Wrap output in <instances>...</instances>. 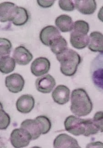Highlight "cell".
I'll return each instance as SVG.
<instances>
[{
    "instance_id": "23",
    "label": "cell",
    "mask_w": 103,
    "mask_h": 148,
    "mask_svg": "<svg viewBox=\"0 0 103 148\" xmlns=\"http://www.w3.org/2000/svg\"><path fill=\"white\" fill-rule=\"evenodd\" d=\"M1 57L10 56L11 49L12 48V45L8 39L5 38H1Z\"/></svg>"
},
{
    "instance_id": "28",
    "label": "cell",
    "mask_w": 103,
    "mask_h": 148,
    "mask_svg": "<svg viewBox=\"0 0 103 148\" xmlns=\"http://www.w3.org/2000/svg\"><path fill=\"white\" fill-rule=\"evenodd\" d=\"M59 5L62 10L67 12L73 11L75 8V4L72 1H59Z\"/></svg>"
},
{
    "instance_id": "17",
    "label": "cell",
    "mask_w": 103,
    "mask_h": 148,
    "mask_svg": "<svg viewBox=\"0 0 103 148\" xmlns=\"http://www.w3.org/2000/svg\"><path fill=\"white\" fill-rule=\"evenodd\" d=\"M89 49L93 52L103 53V34L97 31L90 34Z\"/></svg>"
},
{
    "instance_id": "19",
    "label": "cell",
    "mask_w": 103,
    "mask_h": 148,
    "mask_svg": "<svg viewBox=\"0 0 103 148\" xmlns=\"http://www.w3.org/2000/svg\"><path fill=\"white\" fill-rule=\"evenodd\" d=\"M56 27L62 32H71L73 29L74 23L71 17L67 15L58 16L55 21Z\"/></svg>"
},
{
    "instance_id": "21",
    "label": "cell",
    "mask_w": 103,
    "mask_h": 148,
    "mask_svg": "<svg viewBox=\"0 0 103 148\" xmlns=\"http://www.w3.org/2000/svg\"><path fill=\"white\" fill-rule=\"evenodd\" d=\"M49 47L54 54L57 56L67 49V42L62 36L54 39L49 44Z\"/></svg>"
},
{
    "instance_id": "5",
    "label": "cell",
    "mask_w": 103,
    "mask_h": 148,
    "mask_svg": "<svg viewBox=\"0 0 103 148\" xmlns=\"http://www.w3.org/2000/svg\"><path fill=\"white\" fill-rule=\"evenodd\" d=\"M32 138L30 134L21 127L13 130L10 136L11 144L16 148L28 146Z\"/></svg>"
},
{
    "instance_id": "11",
    "label": "cell",
    "mask_w": 103,
    "mask_h": 148,
    "mask_svg": "<svg viewBox=\"0 0 103 148\" xmlns=\"http://www.w3.org/2000/svg\"><path fill=\"white\" fill-rule=\"evenodd\" d=\"M60 35L59 31L54 26H47L41 30L40 38L41 42L46 46H49V44L53 40L57 38Z\"/></svg>"
},
{
    "instance_id": "16",
    "label": "cell",
    "mask_w": 103,
    "mask_h": 148,
    "mask_svg": "<svg viewBox=\"0 0 103 148\" xmlns=\"http://www.w3.org/2000/svg\"><path fill=\"white\" fill-rule=\"evenodd\" d=\"M70 42L72 47L82 49L89 45V37L88 34L72 31L70 35Z\"/></svg>"
},
{
    "instance_id": "20",
    "label": "cell",
    "mask_w": 103,
    "mask_h": 148,
    "mask_svg": "<svg viewBox=\"0 0 103 148\" xmlns=\"http://www.w3.org/2000/svg\"><path fill=\"white\" fill-rule=\"evenodd\" d=\"M16 66V61L10 56L1 57L0 69L1 73L8 74L12 72Z\"/></svg>"
},
{
    "instance_id": "2",
    "label": "cell",
    "mask_w": 103,
    "mask_h": 148,
    "mask_svg": "<svg viewBox=\"0 0 103 148\" xmlns=\"http://www.w3.org/2000/svg\"><path fill=\"white\" fill-rule=\"evenodd\" d=\"M92 110V102L86 91L82 88L74 90L71 95V112L77 116H84Z\"/></svg>"
},
{
    "instance_id": "7",
    "label": "cell",
    "mask_w": 103,
    "mask_h": 148,
    "mask_svg": "<svg viewBox=\"0 0 103 148\" xmlns=\"http://www.w3.org/2000/svg\"><path fill=\"white\" fill-rule=\"evenodd\" d=\"M5 84V86L10 92L18 93L23 89L25 81L23 77L20 74L13 73L6 77Z\"/></svg>"
},
{
    "instance_id": "9",
    "label": "cell",
    "mask_w": 103,
    "mask_h": 148,
    "mask_svg": "<svg viewBox=\"0 0 103 148\" xmlns=\"http://www.w3.org/2000/svg\"><path fill=\"white\" fill-rule=\"evenodd\" d=\"M51 67V63L45 57H38L34 60L31 65L32 74L36 76H41L47 74Z\"/></svg>"
},
{
    "instance_id": "25",
    "label": "cell",
    "mask_w": 103,
    "mask_h": 148,
    "mask_svg": "<svg viewBox=\"0 0 103 148\" xmlns=\"http://www.w3.org/2000/svg\"><path fill=\"white\" fill-rule=\"evenodd\" d=\"M93 123L100 132H103V112L99 111L94 115L92 119Z\"/></svg>"
},
{
    "instance_id": "8",
    "label": "cell",
    "mask_w": 103,
    "mask_h": 148,
    "mask_svg": "<svg viewBox=\"0 0 103 148\" xmlns=\"http://www.w3.org/2000/svg\"><path fill=\"white\" fill-rule=\"evenodd\" d=\"M56 85L54 78L49 74L37 79L35 82L36 89L38 92L42 93L51 92Z\"/></svg>"
},
{
    "instance_id": "31",
    "label": "cell",
    "mask_w": 103,
    "mask_h": 148,
    "mask_svg": "<svg viewBox=\"0 0 103 148\" xmlns=\"http://www.w3.org/2000/svg\"><path fill=\"white\" fill-rule=\"evenodd\" d=\"M98 18L103 22V6L100 8L98 14Z\"/></svg>"
},
{
    "instance_id": "6",
    "label": "cell",
    "mask_w": 103,
    "mask_h": 148,
    "mask_svg": "<svg viewBox=\"0 0 103 148\" xmlns=\"http://www.w3.org/2000/svg\"><path fill=\"white\" fill-rule=\"evenodd\" d=\"M21 127L30 134L33 140L38 138L41 134H44L43 125L36 118L34 119L24 120L21 123Z\"/></svg>"
},
{
    "instance_id": "12",
    "label": "cell",
    "mask_w": 103,
    "mask_h": 148,
    "mask_svg": "<svg viewBox=\"0 0 103 148\" xmlns=\"http://www.w3.org/2000/svg\"><path fill=\"white\" fill-rule=\"evenodd\" d=\"M70 90L65 85H59L52 93V97L56 103L64 105L67 103L70 100Z\"/></svg>"
},
{
    "instance_id": "27",
    "label": "cell",
    "mask_w": 103,
    "mask_h": 148,
    "mask_svg": "<svg viewBox=\"0 0 103 148\" xmlns=\"http://www.w3.org/2000/svg\"><path fill=\"white\" fill-rule=\"evenodd\" d=\"M41 121L43 125L44 130V134H46L49 132L52 127V123L48 118L45 116H39L36 117Z\"/></svg>"
},
{
    "instance_id": "14",
    "label": "cell",
    "mask_w": 103,
    "mask_h": 148,
    "mask_svg": "<svg viewBox=\"0 0 103 148\" xmlns=\"http://www.w3.org/2000/svg\"><path fill=\"white\" fill-rule=\"evenodd\" d=\"M35 101L33 96L29 94L21 96L16 102V109L21 113H30L34 108Z\"/></svg>"
},
{
    "instance_id": "18",
    "label": "cell",
    "mask_w": 103,
    "mask_h": 148,
    "mask_svg": "<svg viewBox=\"0 0 103 148\" xmlns=\"http://www.w3.org/2000/svg\"><path fill=\"white\" fill-rule=\"evenodd\" d=\"M75 7L79 12L84 15H90L96 10L95 1H75Z\"/></svg>"
},
{
    "instance_id": "15",
    "label": "cell",
    "mask_w": 103,
    "mask_h": 148,
    "mask_svg": "<svg viewBox=\"0 0 103 148\" xmlns=\"http://www.w3.org/2000/svg\"><path fill=\"white\" fill-rule=\"evenodd\" d=\"M13 58L16 63L20 65H25L30 63L33 59V56L25 47L19 46L14 49Z\"/></svg>"
},
{
    "instance_id": "10",
    "label": "cell",
    "mask_w": 103,
    "mask_h": 148,
    "mask_svg": "<svg viewBox=\"0 0 103 148\" xmlns=\"http://www.w3.org/2000/svg\"><path fill=\"white\" fill-rule=\"evenodd\" d=\"M18 6L10 2H2L0 5L1 22L12 21L16 13Z\"/></svg>"
},
{
    "instance_id": "1",
    "label": "cell",
    "mask_w": 103,
    "mask_h": 148,
    "mask_svg": "<svg viewBox=\"0 0 103 148\" xmlns=\"http://www.w3.org/2000/svg\"><path fill=\"white\" fill-rule=\"evenodd\" d=\"M64 126L66 131L74 136L83 135L89 137L99 132L92 119H83L73 115L67 118L64 122Z\"/></svg>"
},
{
    "instance_id": "4",
    "label": "cell",
    "mask_w": 103,
    "mask_h": 148,
    "mask_svg": "<svg viewBox=\"0 0 103 148\" xmlns=\"http://www.w3.org/2000/svg\"><path fill=\"white\" fill-rule=\"evenodd\" d=\"M91 78L95 86L103 92V53L94 58L90 67Z\"/></svg>"
},
{
    "instance_id": "3",
    "label": "cell",
    "mask_w": 103,
    "mask_h": 148,
    "mask_svg": "<svg viewBox=\"0 0 103 148\" xmlns=\"http://www.w3.org/2000/svg\"><path fill=\"white\" fill-rule=\"evenodd\" d=\"M56 56L60 64V71L64 75L72 76L76 74L82 61L81 57L76 51L67 48Z\"/></svg>"
},
{
    "instance_id": "24",
    "label": "cell",
    "mask_w": 103,
    "mask_h": 148,
    "mask_svg": "<svg viewBox=\"0 0 103 148\" xmlns=\"http://www.w3.org/2000/svg\"><path fill=\"white\" fill-rule=\"evenodd\" d=\"M89 30V25L87 22L83 20H78L74 23L72 31L88 34Z\"/></svg>"
},
{
    "instance_id": "22",
    "label": "cell",
    "mask_w": 103,
    "mask_h": 148,
    "mask_svg": "<svg viewBox=\"0 0 103 148\" xmlns=\"http://www.w3.org/2000/svg\"><path fill=\"white\" fill-rule=\"evenodd\" d=\"M29 18L27 10L24 8L18 7L16 14L12 22L14 25L17 26H21L26 23Z\"/></svg>"
},
{
    "instance_id": "13",
    "label": "cell",
    "mask_w": 103,
    "mask_h": 148,
    "mask_svg": "<svg viewBox=\"0 0 103 148\" xmlns=\"http://www.w3.org/2000/svg\"><path fill=\"white\" fill-rule=\"evenodd\" d=\"M54 148H80L75 138L65 134H59L55 138L53 143Z\"/></svg>"
},
{
    "instance_id": "29",
    "label": "cell",
    "mask_w": 103,
    "mask_h": 148,
    "mask_svg": "<svg viewBox=\"0 0 103 148\" xmlns=\"http://www.w3.org/2000/svg\"><path fill=\"white\" fill-rule=\"evenodd\" d=\"M55 1H42V0H38L37 3L38 5L42 8H49L52 7L54 4Z\"/></svg>"
},
{
    "instance_id": "26",
    "label": "cell",
    "mask_w": 103,
    "mask_h": 148,
    "mask_svg": "<svg viewBox=\"0 0 103 148\" xmlns=\"http://www.w3.org/2000/svg\"><path fill=\"white\" fill-rule=\"evenodd\" d=\"M10 123V116L3 110L1 107V130H6Z\"/></svg>"
},
{
    "instance_id": "30",
    "label": "cell",
    "mask_w": 103,
    "mask_h": 148,
    "mask_svg": "<svg viewBox=\"0 0 103 148\" xmlns=\"http://www.w3.org/2000/svg\"><path fill=\"white\" fill-rule=\"evenodd\" d=\"M87 148H103V143L100 142L90 143L88 145Z\"/></svg>"
}]
</instances>
